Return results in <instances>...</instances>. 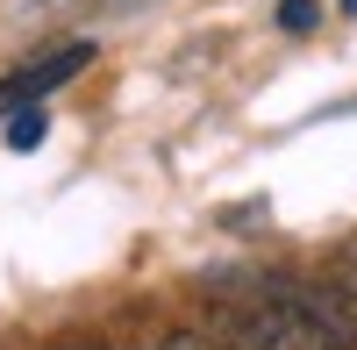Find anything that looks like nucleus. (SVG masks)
Returning a JSON list of instances; mask_svg holds the SVG:
<instances>
[{
  "mask_svg": "<svg viewBox=\"0 0 357 350\" xmlns=\"http://www.w3.org/2000/svg\"><path fill=\"white\" fill-rule=\"evenodd\" d=\"M86 65H93V43H65V50H50L43 65L8 72V79H0V114H8V107H36L43 93H57V86H65V79H79Z\"/></svg>",
  "mask_w": 357,
  "mask_h": 350,
  "instance_id": "1",
  "label": "nucleus"
},
{
  "mask_svg": "<svg viewBox=\"0 0 357 350\" xmlns=\"http://www.w3.org/2000/svg\"><path fill=\"white\" fill-rule=\"evenodd\" d=\"M43 136H50V114H43V100H36V107H15V122H8V151H36Z\"/></svg>",
  "mask_w": 357,
  "mask_h": 350,
  "instance_id": "2",
  "label": "nucleus"
},
{
  "mask_svg": "<svg viewBox=\"0 0 357 350\" xmlns=\"http://www.w3.org/2000/svg\"><path fill=\"white\" fill-rule=\"evenodd\" d=\"M151 350H229V343H215V336H200V329H172V336H158Z\"/></svg>",
  "mask_w": 357,
  "mask_h": 350,
  "instance_id": "3",
  "label": "nucleus"
},
{
  "mask_svg": "<svg viewBox=\"0 0 357 350\" xmlns=\"http://www.w3.org/2000/svg\"><path fill=\"white\" fill-rule=\"evenodd\" d=\"M279 22L293 29V36H307V29H314V0H286V8H279Z\"/></svg>",
  "mask_w": 357,
  "mask_h": 350,
  "instance_id": "4",
  "label": "nucleus"
},
{
  "mask_svg": "<svg viewBox=\"0 0 357 350\" xmlns=\"http://www.w3.org/2000/svg\"><path fill=\"white\" fill-rule=\"evenodd\" d=\"M343 8H350V15H357V0H343Z\"/></svg>",
  "mask_w": 357,
  "mask_h": 350,
  "instance_id": "5",
  "label": "nucleus"
}]
</instances>
